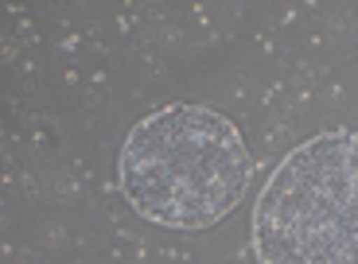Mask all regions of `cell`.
<instances>
[{"mask_svg":"<svg viewBox=\"0 0 358 264\" xmlns=\"http://www.w3.org/2000/svg\"><path fill=\"white\" fill-rule=\"evenodd\" d=\"M253 179L242 129L206 105H164L129 129L117 183L144 221L199 233L234 214Z\"/></svg>","mask_w":358,"mask_h":264,"instance_id":"1","label":"cell"},{"mask_svg":"<svg viewBox=\"0 0 358 264\" xmlns=\"http://www.w3.org/2000/svg\"><path fill=\"white\" fill-rule=\"evenodd\" d=\"M261 264H358V132L296 144L253 206Z\"/></svg>","mask_w":358,"mask_h":264,"instance_id":"2","label":"cell"}]
</instances>
